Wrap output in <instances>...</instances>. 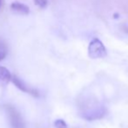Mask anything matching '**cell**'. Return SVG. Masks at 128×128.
I'll return each mask as SVG.
<instances>
[{
    "label": "cell",
    "mask_w": 128,
    "mask_h": 128,
    "mask_svg": "<svg viewBox=\"0 0 128 128\" xmlns=\"http://www.w3.org/2000/svg\"><path fill=\"white\" fill-rule=\"evenodd\" d=\"M10 10L16 13L21 14V15H28L30 12V9L26 4L19 2H13L10 4Z\"/></svg>",
    "instance_id": "cell-4"
},
{
    "label": "cell",
    "mask_w": 128,
    "mask_h": 128,
    "mask_svg": "<svg viewBox=\"0 0 128 128\" xmlns=\"http://www.w3.org/2000/svg\"><path fill=\"white\" fill-rule=\"evenodd\" d=\"M88 56L92 59L104 58L107 56V51L101 40L95 38L88 46Z\"/></svg>",
    "instance_id": "cell-1"
},
{
    "label": "cell",
    "mask_w": 128,
    "mask_h": 128,
    "mask_svg": "<svg viewBox=\"0 0 128 128\" xmlns=\"http://www.w3.org/2000/svg\"><path fill=\"white\" fill-rule=\"evenodd\" d=\"M12 73L10 72L7 68L4 66H0V84L1 86H6L8 83L12 80Z\"/></svg>",
    "instance_id": "cell-5"
},
{
    "label": "cell",
    "mask_w": 128,
    "mask_h": 128,
    "mask_svg": "<svg viewBox=\"0 0 128 128\" xmlns=\"http://www.w3.org/2000/svg\"><path fill=\"white\" fill-rule=\"evenodd\" d=\"M12 83L15 84L16 87L18 88L20 91L24 92H26V93H29V94L32 95V96H34V97H38V91L28 87V86H26L18 77L13 76L12 78Z\"/></svg>",
    "instance_id": "cell-3"
},
{
    "label": "cell",
    "mask_w": 128,
    "mask_h": 128,
    "mask_svg": "<svg viewBox=\"0 0 128 128\" xmlns=\"http://www.w3.org/2000/svg\"><path fill=\"white\" fill-rule=\"evenodd\" d=\"M8 53V46L5 41L0 38V61L4 60Z\"/></svg>",
    "instance_id": "cell-6"
},
{
    "label": "cell",
    "mask_w": 128,
    "mask_h": 128,
    "mask_svg": "<svg viewBox=\"0 0 128 128\" xmlns=\"http://www.w3.org/2000/svg\"><path fill=\"white\" fill-rule=\"evenodd\" d=\"M33 1L35 3V4L38 5L41 9L46 8L48 4V0H33Z\"/></svg>",
    "instance_id": "cell-8"
},
{
    "label": "cell",
    "mask_w": 128,
    "mask_h": 128,
    "mask_svg": "<svg viewBox=\"0 0 128 128\" xmlns=\"http://www.w3.org/2000/svg\"><path fill=\"white\" fill-rule=\"evenodd\" d=\"M2 3H3V0H0V9L2 7Z\"/></svg>",
    "instance_id": "cell-9"
},
{
    "label": "cell",
    "mask_w": 128,
    "mask_h": 128,
    "mask_svg": "<svg viewBox=\"0 0 128 128\" xmlns=\"http://www.w3.org/2000/svg\"><path fill=\"white\" fill-rule=\"evenodd\" d=\"M7 112H8L9 118H10V121L12 124L13 128H24V121L23 118L21 117V115L19 114V112L12 106H9L7 107Z\"/></svg>",
    "instance_id": "cell-2"
},
{
    "label": "cell",
    "mask_w": 128,
    "mask_h": 128,
    "mask_svg": "<svg viewBox=\"0 0 128 128\" xmlns=\"http://www.w3.org/2000/svg\"><path fill=\"white\" fill-rule=\"evenodd\" d=\"M54 126L56 128H67V124L63 120H57L54 122Z\"/></svg>",
    "instance_id": "cell-7"
}]
</instances>
